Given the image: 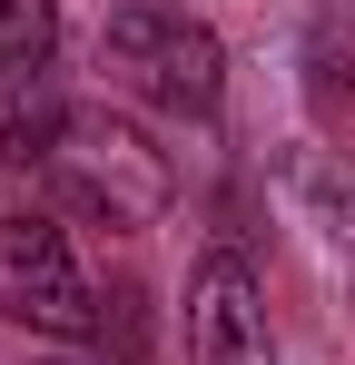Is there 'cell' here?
<instances>
[{
    "label": "cell",
    "mask_w": 355,
    "mask_h": 365,
    "mask_svg": "<svg viewBox=\"0 0 355 365\" xmlns=\"http://www.w3.org/2000/svg\"><path fill=\"white\" fill-rule=\"evenodd\" d=\"M99 69H109L128 99L168 109V119H217L227 99V50L207 20H187L178 0H118L109 30H99Z\"/></svg>",
    "instance_id": "6da1fadb"
},
{
    "label": "cell",
    "mask_w": 355,
    "mask_h": 365,
    "mask_svg": "<svg viewBox=\"0 0 355 365\" xmlns=\"http://www.w3.org/2000/svg\"><path fill=\"white\" fill-rule=\"evenodd\" d=\"M50 187L89 227H158L178 197V168L168 148H148V128L109 119V109H69V128L50 148Z\"/></svg>",
    "instance_id": "7a4b0ae2"
},
{
    "label": "cell",
    "mask_w": 355,
    "mask_h": 365,
    "mask_svg": "<svg viewBox=\"0 0 355 365\" xmlns=\"http://www.w3.org/2000/svg\"><path fill=\"white\" fill-rule=\"evenodd\" d=\"M0 316L30 336H89L99 326V287L79 277L69 227L50 207H10L0 217Z\"/></svg>",
    "instance_id": "3957f363"
},
{
    "label": "cell",
    "mask_w": 355,
    "mask_h": 365,
    "mask_svg": "<svg viewBox=\"0 0 355 365\" xmlns=\"http://www.w3.org/2000/svg\"><path fill=\"white\" fill-rule=\"evenodd\" d=\"M187 365H277V326H267V287L257 267L217 247L187 277Z\"/></svg>",
    "instance_id": "277c9868"
},
{
    "label": "cell",
    "mask_w": 355,
    "mask_h": 365,
    "mask_svg": "<svg viewBox=\"0 0 355 365\" xmlns=\"http://www.w3.org/2000/svg\"><path fill=\"white\" fill-rule=\"evenodd\" d=\"M277 197H287V227H306V247L355 277V158L346 148H287Z\"/></svg>",
    "instance_id": "5b68a950"
},
{
    "label": "cell",
    "mask_w": 355,
    "mask_h": 365,
    "mask_svg": "<svg viewBox=\"0 0 355 365\" xmlns=\"http://www.w3.org/2000/svg\"><path fill=\"white\" fill-rule=\"evenodd\" d=\"M50 50H59V0H0V79L50 69Z\"/></svg>",
    "instance_id": "8992f818"
},
{
    "label": "cell",
    "mask_w": 355,
    "mask_h": 365,
    "mask_svg": "<svg viewBox=\"0 0 355 365\" xmlns=\"http://www.w3.org/2000/svg\"><path fill=\"white\" fill-rule=\"evenodd\" d=\"M306 89H316V109H336V119L355 128V10L316 30V69H306Z\"/></svg>",
    "instance_id": "52a82bcc"
},
{
    "label": "cell",
    "mask_w": 355,
    "mask_h": 365,
    "mask_svg": "<svg viewBox=\"0 0 355 365\" xmlns=\"http://www.w3.org/2000/svg\"><path fill=\"white\" fill-rule=\"evenodd\" d=\"M138 287H109V297H99V326H89V336H99V346H118V365H138V336H148V316H138Z\"/></svg>",
    "instance_id": "ba28073f"
}]
</instances>
